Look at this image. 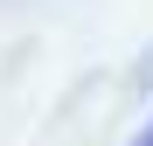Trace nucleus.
Here are the masks:
<instances>
[{"instance_id":"obj_1","label":"nucleus","mask_w":153,"mask_h":146,"mask_svg":"<svg viewBox=\"0 0 153 146\" xmlns=\"http://www.w3.org/2000/svg\"><path fill=\"white\" fill-rule=\"evenodd\" d=\"M132 146H153V118H146V125H139V139H132Z\"/></svg>"}]
</instances>
